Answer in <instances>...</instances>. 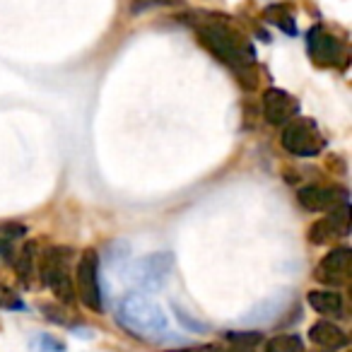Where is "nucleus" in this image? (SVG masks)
Listing matches in <instances>:
<instances>
[{
	"label": "nucleus",
	"mask_w": 352,
	"mask_h": 352,
	"mask_svg": "<svg viewBox=\"0 0 352 352\" xmlns=\"http://www.w3.org/2000/svg\"><path fill=\"white\" fill-rule=\"evenodd\" d=\"M116 318L128 333H133L135 338H145V340L169 333V318H166L164 309L142 292L126 294L118 304Z\"/></svg>",
	"instance_id": "obj_2"
},
{
	"label": "nucleus",
	"mask_w": 352,
	"mask_h": 352,
	"mask_svg": "<svg viewBox=\"0 0 352 352\" xmlns=\"http://www.w3.org/2000/svg\"><path fill=\"white\" fill-rule=\"evenodd\" d=\"M283 147L294 157H316L326 147V138L311 118L297 116L285 126Z\"/></svg>",
	"instance_id": "obj_5"
},
{
	"label": "nucleus",
	"mask_w": 352,
	"mask_h": 352,
	"mask_svg": "<svg viewBox=\"0 0 352 352\" xmlns=\"http://www.w3.org/2000/svg\"><path fill=\"white\" fill-rule=\"evenodd\" d=\"M307 299L314 311L323 314V316H340L342 314V297L336 289H314L307 294Z\"/></svg>",
	"instance_id": "obj_13"
},
{
	"label": "nucleus",
	"mask_w": 352,
	"mask_h": 352,
	"mask_svg": "<svg viewBox=\"0 0 352 352\" xmlns=\"http://www.w3.org/2000/svg\"><path fill=\"white\" fill-rule=\"evenodd\" d=\"M227 340L232 342L230 352H256L261 336L258 333H227Z\"/></svg>",
	"instance_id": "obj_18"
},
{
	"label": "nucleus",
	"mask_w": 352,
	"mask_h": 352,
	"mask_svg": "<svg viewBox=\"0 0 352 352\" xmlns=\"http://www.w3.org/2000/svg\"><path fill=\"white\" fill-rule=\"evenodd\" d=\"M297 201L304 210L309 212H331L347 203V193L342 188H328V186H304L297 193Z\"/></svg>",
	"instance_id": "obj_11"
},
{
	"label": "nucleus",
	"mask_w": 352,
	"mask_h": 352,
	"mask_svg": "<svg viewBox=\"0 0 352 352\" xmlns=\"http://www.w3.org/2000/svg\"><path fill=\"white\" fill-rule=\"evenodd\" d=\"M307 49H309V56H311L314 63L326 65V68H336V65H340L342 60L347 58L345 44H342L333 32H328L323 25H316L309 30Z\"/></svg>",
	"instance_id": "obj_7"
},
{
	"label": "nucleus",
	"mask_w": 352,
	"mask_h": 352,
	"mask_svg": "<svg viewBox=\"0 0 352 352\" xmlns=\"http://www.w3.org/2000/svg\"><path fill=\"white\" fill-rule=\"evenodd\" d=\"M70 249L68 246H51L39 256L36 263V273H39L41 283L65 304L75 302V283L70 275Z\"/></svg>",
	"instance_id": "obj_3"
},
{
	"label": "nucleus",
	"mask_w": 352,
	"mask_h": 352,
	"mask_svg": "<svg viewBox=\"0 0 352 352\" xmlns=\"http://www.w3.org/2000/svg\"><path fill=\"white\" fill-rule=\"evenodd\" d=\"M196 36L203 44V49L225 63L244 87L256 85V51L251 41L232 25L227 17H203L196 22Z\"/></svg>",
	"instance_id": "obj_1"
},
{
	"label": "nucleus",
	"mask_w": 352,
	"mask_h": 352,
	"mask_svg": "<svg viewBox=\"0 0 352 352\" xmlns=\"http://www.w3.org/2000/svg\"><path fill=\"white\" fill-rule=\"evenodd\" d=\"M347 234H350V206L342 203L340 208L328 212L323 220L311 225L309 239H311L314 244H331V241L342 239V236H347Z\"/></svg>",
	"instance_id": "obj_9"
},
{
	"label": "nucleus",
	"mask_w": 352,
	"mask_h": 352,
	"mask_svg": "<svg viewBox=\"0 0 352 352\" xmlns=\"http://www.w3.org/2000/svg\"><path fill=\"white\" fill-rule=\"evenodd\" d=\"M0 307L3 309H22V299L10 287L0 285Z\"/></svg>",
	"instance_id": "obj_21"
},
{
	"label": "nucleus",
	"mask_w": 352,
	"mask_h": 352,
	"mask_svg": "<svg viewBox=\"0 0 352 352\" xmlns=\"http://www.w3.org/2000/svg\"><path fill=\"white\" fill-rule=\"evenodd\" d=\"M0 256L8 261H15V251H12V241H8L6 236L0 234Z\"/></svg>",
	"instance_id": "obj_22"
},
{
	"label": "nucleus",
	"mask_w": 352,
	"mask_h": 352,
	"mask_svg": "<svg viewBox=\"0 0 352 352\" xmlns=\"http://www.w3.org/2000/svg\"><path fill=\"white\" fill-rule=\"evenodd\" d=\"M176 352H212V347H186V350H176Z\"/></svg>",
	"instance_id": "obj_23"
},
{
	"label": "nucleus",
	"mask_w": 352,
	"mask_h": 352,
	"mask_svg": "<svg viewBox=\"0 0 352 352\" xmlns=\"http://www.w3.org/2000/svg\"><path fill=\"white\" fill-rule=\"evenodd\" d=\"M171 270H174V256H171L169 251H157V254L142 256V258L133 265L131 278L140 289L155 292V289L164 287Z\"/></svg>",
	"instance_id": "obj_6"
},
{
	"label": "nucleus",
	"mask_w": 352,
	"mask_h": 352,
	"mask_svg": "<svg viewBox=\"0 0 352 352\" xmlns=\"http://www.w3.org/2000/svg\"><path fill=\"white\" fill-rule=\"evenodd\" d=\"M316 352H331V350H316Z\"/></svg>",
	"instance_id": "obj_24"
},
{
	"label": "nucleus",
	"mask_w": 352,
	"mask_h": 352,
	"mask_svg": "<svg viewBox=\"0 0 352 352\" xmlns=\"http://www.w3.org/2000/svg\"><path fill=\"white\" fill-rule=\"evenodd\" d=\"M309 338H311L314 345H318L321 350H340L347 345V336L340 326H336L333 321H318L309 328Z\"/></svg>",
	"instance_id": "obj_12"
},
{
	"label": "nucleus",
	"mask_w": 352,
	"mask_h": 352,
	"mask_svg": "<svg viewBox=\"0 0 352 352\" xmlns=\"http://www.w3.org/2000/svg\"><path fill=\"white\" fill-rule=\"evenodd\" d=\"M171 309H174V314H176V321L182 323L186 331H191V333H206L208 331L206 323L198 321V318H193L184 307H179V304H171Z\"/></svg>",
	"instance_id": "obj_19"
},
{
	"label": "nucleus",
	"mask_w": 352,
	"mask_h": 352,
	"mask_svg": "<svg viewBox=\"0 0 352 352\" xmlns=\"http://www.w3.org/2000/svg\"><path fill=\"white\" fill-rule=\"evenodd\" d=\"M263 17L268 25L278 27L285 34H297V22H294V12L289 6H283V3H275V6H268L263 10Z\"/></svg>",
	"instance_id": "obj_14"
},
{
	"label": "nucleus",
	"mask_w": 352,
	"mask_h": 352,
	"mask_svg": "<svg viewBox=\"0 0 352 352\" xmlns=\"http://www.w3.org/2000/svg\"><path fill=\"white\" fill-rule=\"evenodd\" d=\"M265 352H304V342L294 333H285V336H275L265 342Z\"/></svg>",
	"instance_id": "obj_17"
},
{
	"label": "nucleus",
	"mask_w": 352,
	"mask_h": 352,
	"mask_svg": "<svg viewBox=\"0 0 352 352\" xmlns=\"http://www.w3.org/2000/svg\"><path fill=\"white\" fill-rule=\"evenodd\" d=\"M15 263V270L20 275L22 283L32 285V275H34V265H36V251H34V244H27L25 249L20 251V258L12 261Z\"/></svg>",
	"instance_id": "obj_16"
},
{
	"label": "nucleus",
	"mask_w": 352,
	"mask_h": 352,
	"mask_svg": "<svg viewBox=\"0 0 352 352\" xmlns=\"http://www.w3.org/2000/svg\"><path fill=\"white\" fill-rule=\"evenodd\" d=\"M263 113L270 126H287L292 118H297L299 102L285 89L270 87L263 94Z\"/></svg>",
	"instance_id": "obj_10"
},
{
	"label": "nucleus",
	"mask_w": 352,
	"mask_h": 352,
	"mask_svg": "<svg viewBox=\"0 0 352 352\" xmlns=\"http://www.w3.org/2000/svg\"><path fill=\"white\" fill-rule=\"evenodd\" d=\"M32 347H34L36 352H65V345L58 340V338L49 336V333H41V336H36L34 340H32Z\"/></svg>",
	"instance_id": "obj_20"
},
{
	"label": "nucleus",
	"mask_w": 352,
	"mask_h": 352,
	"mask_svg": "<svg viewBox=\"0 0 352 352\" xmlns=\"http://www.w3.org/2000/svg\"><path fill=\"white\" fill-rule=\"evenodd\" d=\"M283 309H285V297L283 294H275V297L265 299V302H261L258 307L251 309L241 321L244 323H265V321H270L275 314L283 311Z\"/></svg>",
	"instance_id": "obj_15"
},
{
	"label": "nucleus",
	"mask_w": 352,
	"mask_h": 352,
	"mask_svg": "<svg viewBox=\"0 0 352 352\" xmlns=\"http://www.w3.org/2000/svg\"><path fill=\"white\" fill-rule=\"evenodd\" d=\"M352 270V249L350 246H336L331 249L318 263L314 278L326 287H342L350 280Z\"/></svg>",
	"instance_id": "obj_8"
},
{
	"label": "nucleus",
	"mask_w": 352,
	"mask_h": 352,
	"mask_svg": "<svg viewBox=\"0 0 352 352\" xmlns=\"http://www.w3.org/2000/svg\"><path fill=\"white\" fill-rule=\"evenodd\" d=\"M75 299L85 304L89 311H102L104 309V294L102 283H99V254L94 249L82 251L75 268Z\"/></svg>",
	"instance_id": "obj_4"
}]
</instances>
